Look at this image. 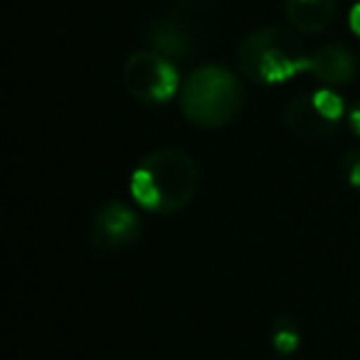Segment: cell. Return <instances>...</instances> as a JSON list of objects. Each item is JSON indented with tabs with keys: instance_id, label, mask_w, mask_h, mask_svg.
Here are the masks:
<instances>
[{
	"instance_id": "obj_5",
	"label": "cell",
	"mask_w": 360,
	"mask_h": 360,
	"mask_svg": "<svg viewBox=\"0 0 360 360\" xmlns=\"http://www.w3.org/2000/svg\"><path fill=\"white\" fill-rule=\"evenodd\" d=\"M141 237V217L126 202H106L94 212L89 225V242L94 250L114 255L126 250Z\"/></svg>"
},
{
	"instance_id": "obj_9",
	"label": "cell",
	"mask_w": 360,
	"mask_h": 360,
	"mask_svg": "<svg viewBox=\"0 0 360 360\" xmlns=\"http://www.w3.org/2000/svg\"><path fill=\"white\" fill-rule=\"evenodd\" d=\"M335 15V0H286V18L304 35L323 32Z\"/></svg>"
},
{
	"instance_id": "obj_14",
	"label": "cell",
	"mask_w": 360,
	"mask_h": 360,
	"mask_svg": "<svg viewBox=\"0 0 360 360\" xmlns=\"http://www.w3.org/2000/svg\"><path fill=\"white\" fill-rule=\"evenodd\" d=\"M348 27H350V32H353L355 37H360V0H358V3H353V8H350Z\"/></svg>"
},
{
	"instance_id": "obj_6",
	"label": "cell",
	"mask_w": 360,
	"mask_h": 360,
	"mask_svg": "<svg viewBox=\"0 0 360 360\" xmlns=\"http://www.w3.org/2000/svg\"><path fill=\"white\" fill-rule=\"evenodd\" d=\"M146 50L168 57L173 62H186L195 55V35L178 18H153L143 30Z\"/></svg>"
},
{
	"instance_id": "obj_2",
	"label": "cell",
	"mask_w": 360,
	"mask_h": 360,
	"mask_svg": "<svg viewBox=\"0 0 360 360\" xmlns=\"http://www.w3.org/2000/svg\"><path fill=\"white\" fill-rule=\"evenodd\" d=\"M309 67L311 52L286 27H262L237 47V72L252 84H284L299 75H309Z\"/></svg>"
},
{
	"instance_id": "obj_4",
	"label": "cell",
	"mask_w": 360,
	"mask_h": 360,
	"mask_svg": "<svg viewBox=\"0 0 360 360\" xmlns=\"http://www.w3.org/2000/svg\"><path fill=\"white\" fill-rule=\"evenodd\" d=\"M124 86L136 101L146 106H160L180 94L178 65L153 50H139L124 65Z\"/></svg>"
},
{
	"instance_id": "obj_1",
	"label": "cell",
	"mask_w": 360,
	"mask_h": 360,
	"mask_svg": "<svg viewBox=\"0 0 360 360\" xmlns=\"http://www.w3.org/2000/svg\"><path fill=\"white\" fill-rule=\"evenodd\" d=\"M200 188V168L180 148H158L134 168L129 178L131 200L139 210L168 217L186 210Z\"/></svg>"
},
{
	"instance_id": "obj_8",
	"label": "cell",
	"mask_w": 360,
	"mask_h": 360,
	"mask_svg": "<svg viewBox=\"0 0 360 360\" xmlns=\"http://www.w3.org/2000/svg\"><path fill=\"white\" fill-rule=\"evenodd\" d=\"M309 75L323 86H345L358 77V57L343 45H326L311 52Z\"/></svg>"
},
{
	"instance_id": "obj_13",
	"label": "cell",
	"mask_w": 360,
	"mask_h": 360,
	"mask_svg": "<svg viewBox=\"0 0 360 360\" xmlns=\"http://www.w3.org/2000/svg\"><path fill=\"white\" fill-rule=\"evenodd\" d=\"M345 124H348L350 134H353L355 139H360V99H358V101H353V104H348Z\"/></svg>"
},
{
	"instance_id": "obj_10",
	"label": "cell",
	"mask_w": 360,
	"mask_h": 360,
	"mask_svg": "<svg viewBox=\"0 0 360 360\" xmlns=\"http://www.w3.org/2000/svg\"><path fill=\"white\" fill-rule=\"evenodd\" d=\"M269 343L274 348V353L281 355V358H289L301 348V330L291 316L274 319V323L269 328Z\"/></svg>"
},
{
	"instance_id": "obj_11",
	"label": "cell",
	"mask_w": 360,
	"mask_h": 360,
	"mask_svg": "<svg viewBox=\"0 0 360 360\" xmlns=\"http://www.w3.org/2000/svg\"><path fill=\"white\" fill-rule=\"evenodd\" d=\"M311 96H314L321 114H323L326 119L335 121V124H340V121L345 119V114H348V104H345L343 96H340L333 86H321V89L311 91Z\"/></svg>"
},
{
	"instance_id": "obj_3",
	"label": "cell",
	"mask_w": 360,
	"mask_h": 360,
	"mask_svg": "<svg viewBox=\"0 0 360 360\" xmlns=\"http://www.w3.org/2000/svg\"><path fill=\"white\" fill-rule=\"evenodd\" d=\"M180 111L198 129H225L245 106V86L240 77L222 65H202L193 70L180 86Z\"/></svg>"
},
{
	"instance_id": "obj_7",
	"label": "cell",
	"mask_w": 360,
	"mask_h": 360,
	"mask_svg": "<svg viewBox=\"0 0 360 360\" xmlns=\"http://www.w3.org/2000/svg\"><path fill=\"white\" fill-rule=\"evenodd\" d=\"M281 121H284V126L291 134L304 141H326L338 131V124L326 119L319 111L311 91L309 94L294 96V99L284 106V111H281Z\"/></svg>"
},
{
	"instance_id": "obj_12",
	"label": "cell",
	"mask_w": 360,
	"mask_h": 360,
	"mask_svg": "<svg viewBox=\"0 0 360 360\" xmlns=\"http://www.w3.org/2000/svg\"><path fill=\"white\" fill-rule=\"evenodd\" d=\"M343 173L345 180H348V186L360 191V150H348L343 155Z\"/></svg>"
}]
</instances>
